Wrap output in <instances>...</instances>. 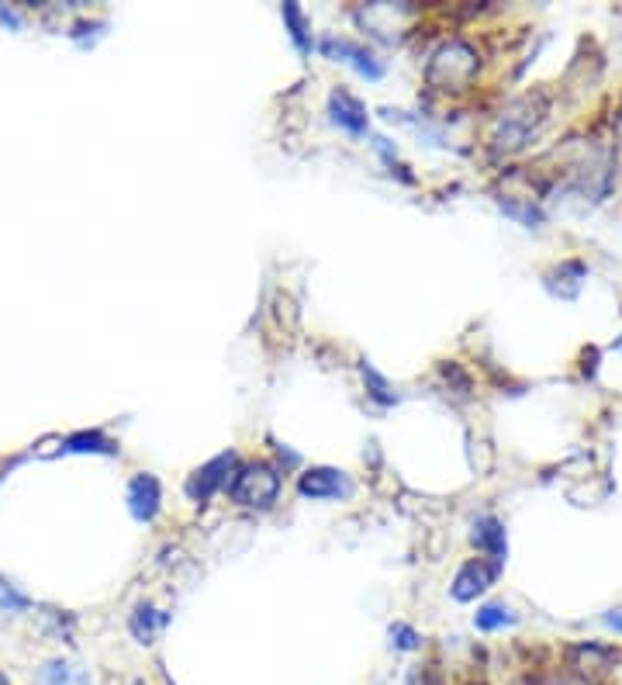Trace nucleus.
I'll list each match as a JSON object with an SVG mask.
<instances>
[{"label":"nucleus","mask_w":622,"mask_h":685,"mask_svg":"<svg viewBox=\"0 0 622 685\" xmlns=\"http://www.w3.org/2000/svg\"><path fill=\"white\" fill-rule=\"evenodd\" d=\"M619 662V651L609 648V644H594V641H585V644H575L567 651V665L575 668L570 675H605L612 672V665Z\"/></svg>","instance_id":"nucleus-12"},{"label":"nucleus","mask_w":622,"mask_h":685,"mask_svg":"<svg viewBox=\"0 0 622 685\" xmlns=\"http://www.w3.org/2000/svg\"><path fill=\"white\" fill-rule=\"evenodd\" d=\"M63 450L66 454H105V457H114L118 447L111 439L101 433V430H84V433H73L63 439Z\"/></svg>","instance_id":"nucleus-17"},{"label":"nucleus","mask_w":622,"mask_h":685,"mask_svg":"<svg viewBox=\"0 0 622 685\" xmlns=\"http://www.w3.org/2000/svg\"><path fill=\"white\" fill-rule=\"evenodd\" d=\"M360 374H363V384H367V395L378 405H394L397 402V391L391 388V381L370 360H360Z\"/></svg>","instance_id":"nucleus-20"},{"label":"nucleus","mask_w":622,"mask_h":685,"mask_svg":"<svg viewBox=\"0 0 622 685\" xmlns=\"http://www.w3.org/2000/svg\"><path fill=\"white\" fill-rule=\"evenodd\" d=\"M512 685H536L533 678H519V682H512Z\"/></svg>","instance_id":"nucleus-28"},{"label":"nucleus","mask_w":622,"mask_h":685,"mask_svg":"<svg viewBox=\"0 0 622 685\" xmlns=\"http://www.w3.org/2000/svg\"><path fill=\"white\" fill-rule=\"evenodd\" d=\"M408 685H443V675L436 665H418L408 672Z\"/></svg>","instance_id":"nucleus-23"},{"label":"nucleus","mask_w":622,"mask_h":685,"mask_svg":"<svg viewBox=\"0 0 622 685\" xmlns=\"http://www.w3.org/2000/svg\"><path fill=\"white\" fill-rule=\"evenodd\" d=\"M546 118H550V94L546 90H526V94L512 97L491 126V139H488L491 153L494 156L522 153L543 132Z\"/></svg>","instance_id":"nucleus-1"},{"label":"nucleus","mask_w":622,"mask_h":685,"mask_svg":"<svg viewBox=\"0 0 622 685\" xmlns=\"http://www.w3.org/2000/svg\"><path fill=\"white\" fill-rule=\"evenodd\" d=\"M166 627H170V613H163L153 602H139L135 613L129 617V630L139 644H153Z\"/></svg>","instance_id":"nucleus-14"},{"label":"nucleus","mask_w":622,"mask_h":685,"mask_svg":"<svg viewBox=\"0 0 622 685\" xmlns=\"http://www.w3.org/2000/svg\"><path fill=\"white\" fill-rule=\"evenodd\" d=\"M297 492L312 502H321V499H342L353 492V485L346 481L342 471L336 468H308L302 478H297Z\"/></svg>","instance_id":"nucleus-9"},{"label":"nucleus","mask_w":622,"mask_h":685,"mask_svg":"<svg viewBox=\"0 0 622 685\" xmlns=\"http://www.w3.org/2000/svg\"><path fill=\"white\" fill-rule=\"evenodd\" d=\"M329 118H332V126H339L346 135H367L370 129V115H367V105L360 101V97H353L346 87H336L329 94Z\"/></svg>","instance_id":"nucleus-8"},{"label":"nucleus","mask_w":622,"mask_h":685,"mask_svg":"<svg viewBox=\"0 0 622 685\" xmlns=\"http://www.w3.org/2000/svg\"><path fill=\"white\" fill-rule=\"evenodd\" d=\"M588 281V263L585 260H560L557 267L543 274V284L554 298L560 302H575L581 295V287Z\"/></svg>","instance_id":"nucleus-11"},{"label":"nucleus","mask_w":622,"mask_h":685,"mask_svg":"<svg viewBox=\"0 0 622 685\" xmlns=\"http://www.w3.org/2000/svg\"><path fill=\"white\" fill-rule=\"evenodd\" d=\"M281 18H284V24H287V35H291V42H294V48L302 56H308L312 53V24H308V18H305V11L294 4V0H287V4L281 8Z\"/></svg>","instance_id":"nucleus-18"},{"label":"nucleus","mask_w":622,"mask_h":685,"mask_svg":"<svg viewBox=\"0 0 622 685\" xmlns=\"http://www.w3.org/2000/svg\"><path fill=\"white\" fill-rule=\"evenodd\" d=\"M546 685H585V682L578 675H557V678H550Z\"/></svg>","instance_id":"nucleus-25"},{"label":"nucleus","mask_w":622,"mask_h":685,"mask_svg":"<svg viewBox=\"0 0 622 685\" xmlns=\"http://www.w3.org/2000/svg\"><path fill=\"white\" fill-rule=\"evenodd\" d=\"M502 575V565H494L488 557H474L460 565V572L454 575V585H450V596L457 602H474L478 596H484L491 585Z\"/></svg>","instance_id":"nucleus-7"},{"label":"nucleus","mask_w":622,"mask_h":685,"mask_svg":"<svg viewBox=\"0 0 622 685\" xmlns=\"http://www.w3.org/2000/svg\"><path fill=\"white\" fill-rule=\"evenodd\" d=\"M39 682L42 685H94L90 672L80 668V665H69L63 657H53V662H45L42 672H39Z\"/></svg>","instance_id":"nucleus-16"},{"label":"nucleus","mask_w":622,"mask_h":685,"mask_svg":"<svg viewBox=\"0 0 622 685\" xmlns=\"http://www.w3.org/2000/svg\"><path fill=\"white\" fill-rule=\"evenodd\" d=\"M24 609H32V599L18 592V585L8 578H0V613H24Z\"/></svg>","instance_id":"nucleus-21"},{"label":"nucleus","mask_w":622,"mask_h":685,"mask_svg":"<svg viewBox=\"0 0 622 685\" xmlns=\"http://www.w3.org/2000/svg\"><path fill=\"white\" fill-rule=\"evenodd\" d=\"M0 685H11V678H8L4 672H0Z\"/></svg>","instance_id":"nucleus-29"},{"label":"nucleus","mask_w":622,"mask_h":685,"mask_svg":"<svg viewBox=\"0 0 622 685\" xmlns=\"http://www.w3.org/2000/svg\"><path fill=\"white\" fill-rule=\"evenodd\" d=\"M318 48H321V56H329V59H336V63H350L363 80H370V84H378V80H384V63L370 53L367 45H360V42H350V39H336V35H326L318 42Z\"/></svg>","instance_id":"nucleus-6"},{"label":"nucleus","mask_w":622,"mask_h":685,"mask_svg":"<svg viewBox=\"0 0 622 685\" xmlns=\"http://www.w3.org/2000/svg\"><path fill=\"white\" fill-rule=\"evenodd\" d=\"M612 350H615V354H622V336H619V339L612 342Z\"/></svg>","instance_id":"nucleus-27"},{"label":"nucleus","mask_w":622,"mask_h":685,"mask_svg":"<svg viewBox=\"0 0 622 685\" xmlns=\"http://www.w3.org/2000/svg\"><path fill=\"white\" fill-rule=\"evenodd\" d=\"M229 499L242 509H273V502L281 499V471L266 460L239 464L229 485Z\"/></svg>","instance_id":"nucleus-3"},{"label":"nucleus","mask_w":622,"mask_h":685,"mask_svg":"<svg viewBox=\"0 0 622 685\" xmlns=\"http://www.w3.org/2000/svg\"><path fill=\"white\" fill-rule=\"evenodd\" d=\"M498 211L522 229H539L546 222V211L533 198H498Z\"/></svg>","instance_id":"nucleus-15"},{"label":"nucleus","mask_w":622,"mask_h":685,"mask_svg":"<svg viewBox=\"0 0 622 685\" xmlns=\"http://www.w3.org/2000/svg\"><path fill=\"white\" fill-rule=\"evenodd\" d=\"M615 145L594 142L575 166V187L585 194V202L602 205L615 187Z\"/></svg>","instance_id":"nucleus-4"},{"label":"nucleus","mask_w":622,"mask_h":685,"mask_svg":"<svg viewBox=\"0 0 622 685\" xmlns=\"http://www.w3.org/2000/svg\"><path fill=\"white\" fill-rule=\"evenodd\" d=\"M481 66L484 63H481L478 45H470L467 39H446L429 53L426 84L446 94H463L481 77Z\"/></svg>","instance_id":"nucleus-2"},{"label":"nucleus","mask_w":622,"mask_h":685,"mask_svg":"<svg viewBox=\"0 0 622 685\" xmlns=\"http://www.w3.org/2000/svg\"><path fill=\"white\" fill-rule=\"evenodd\" d=\"M391 648L394 651H418L422 648V638L415 633V627H408V623H391Z\"/></svg>","instance_id":"nucleus-22"},{"label":"nucleus","mask_w":622,"mask_h":685,"mask_svg":"<svg viewBox=\"0 0 622 685\" xmlns=\"http://www.w3.org/2000/svg\"><path fill=\"white\" fill-rule=\"evenodd\" d=\"M470 541H474V547L494 561V565H505L509 557V536H505V523L498 517H481L474 520V530H470Z\"/></svg>","instance_id":"nucleus-13"},{"label":"nucleus","mask_w":622,"mask_h":685,"mask_svg":"<svg viewBox=\"0 0 622 685\" xmlns=\"http://www.w3.org/2000/svg\"><path fill=\"white\" fill-rule=\"evenodd\" d=\"M602 623L615 633H622V609H609V613L602 617Z\"/></svg>","instance_id":"nucleus-24"},{"label":"nucleus","mask_w":622,"mask_h":685,"mask_svg":"<svg viewBox=\"0 0 622 685\" xmlns=\"http://www.w3.org/2000/svg\"><path fill=\"white\" fill-rule=\"evenodd\" d=\"M0 481H4V471H0Z\"/></svg>","instance_id":"nucleus-30"},{"label":"nucleus","mask_w":622,"mask_h":685,"mask_svg":"<svg viewBox=\"0 0 622 685\" xmlns=\"http://www.w3.org/2000/svg\"><path fill=\"white\" fill-rule=\"evenodd\" d=\"M129 512L135 523H153L160 517V505H163V488H160V478L156 475H135L129 481Z\"/></svg>","instance_id":"nucleus-10"},{"label":"nucleus","mask_w":622,"mask_h":685,"mask_svg":"<svg viewBox=\"0 0 622 685\" xmlns=\"http://www.w3.org/2000/svg\"><path fill=\"white\" fill-rule=\"evenodd\" d=\"M615 135L622 139V105H619V115H615Z\"/></svg>","instance_id":"nucleus-26"},{"label":"nucleus","mask_w":622,"mask_h":685,"mask_svg":"<svg viewBox=\"0 0 622 685\" xmlns=\"http://www.w3.org/2000/svg\"><path fill=\"white\" fill-rule=\"evenodd\" d=\"M519 617L505 602H484L478 613H474V630L481 633H494V630H505V627H515Z\"/></svg>","instance_id":"nucleus-19"},{"label":"nucleus","mask_w":622,"mask_h":685,"mask_svg":"<svg viewBox=\"0 0 622 685\" xmlns=\"http://www.w3.org/2000/svg\"><path fill=\"white\" fill-rule=\"evenodd\" d=\"M236 468H239L236 450H226V454L211 457V460L205 464V468H197V471L190 475V481H187V496H190L197 505H205L211 496L221 492V488H229V485H232Z\"/></svg>","instance_id":"nucleus-5"}]
</instances>
